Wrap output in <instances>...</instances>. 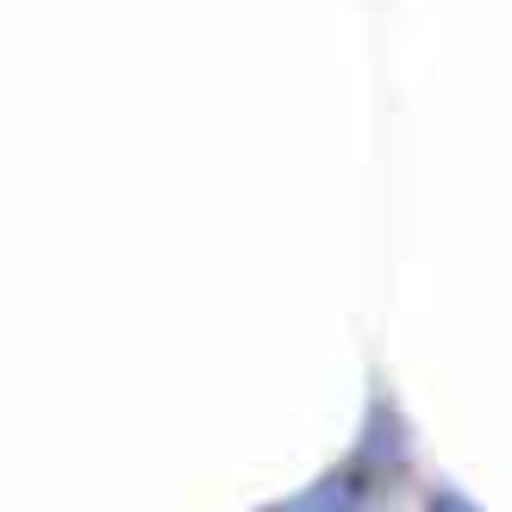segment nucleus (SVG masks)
Here are the masks:
<instances>
[{"label":"nucleus","mask_w":512,"mask_h":512,"mask_svg":"<svg viewBox=\"0 0 512 512\" xmlns=\"http://www.w3.org/2000/svg\"><path fill=\"white\" fill-rule=\"evenodd\" d=\"M400 469H406V425L394 413V400L375 394L369 419H363V438H356V450L344 463L325 469L319 481H306L300 494L263 506V512H369L400 481Z\"/></svg>","instance_id":"obj_1"},{"label":"nucleus","mask_w":512,"mask_h":512,"mask_svg":"<svg viewBox=\"0 0 512 512\" xmlns=\"http://www.w3.org/2000/svg\"><path fill=\"white\" fill-rule=\"evenodd\" d=\"M425 512H475V506H469L463 494H450V488H438V494L425 500Z\"/></svg>","instance_id":"obj_2"}]
</instances>
